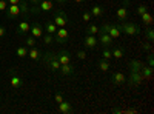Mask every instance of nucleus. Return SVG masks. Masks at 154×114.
<instances>
[{
	"mask_svg": "<svg viewBox=\"0 0 154 114\" xmlns=\"http://www.w3.org/2000/svg\"><path fill=\"white\" fill-rule=\"evenodd\" d=\"M5 14H6L8 19L14 20V19H17V17L22 16V8L19 5H8L6 9H5Z\"/></svg>",
	"mask_w": 154,
	"mask_h": 114,
	"instance_id": "0eeeda50",
	"label": "nucleus"
},
{
	"mask_svg": "<svg viewBox=\"0 0 154 114\" xmlns=\"http://www.w3.org/2000/svg\"><path fill=\"white\" fill-rule=\"evenodd\" d=\"M140 46H142V49H143V51L145 53H151V49H152V45H151V42H142V43H140Z\"/></svg>",
	"mask_w": 154,
	"mask_h": 114,
	"instance_id": "72a5a7b5",
	"label": "nucleus"
},
{
	"mask_svg": "<svg viewBox=\"0 0 154 114\" xmlns=\"http://www.w3.org/2000/svg\"><path fill=\"white\" fill-rule=\"evenodd\" d=\"M59 112H62V114H69V112H72V105H71L69 102H66V100H63V102L59 103Z\"/></svg>",
	"mask_w": 154,
	"mask_h": 114,
	"instance_id": "6ab92c4d",
	"label": "nucleus"
},
{
	"mask_svg": "<svg viewBox=\"0 0 154 114\" xmlns=\"http://www.w3.org/2000/svg\"><path fill=\"white\" fill-rule=\"evenodd\" d=\"M35 37H32V35H28L26 37V40H25V45H26L28 48H32V46H35Z\"/></svg>",
	"mask_w": 154,
	"mask_h": 114,
	"instance_id": "473e14b6",
	"label": "nucleus"
},
{
	"mask_svg": "<svg viewBox=\"0 0 154 114\" xmlns=\"http://www.w3.org/2000/svg\"><path fill=\"white\" fill-rule=\"evenodd\" d=\"M8 5H19L20 3V0H6Z\"/></svg>",
	"mask_w": 154,
	"mask_h": 114,
	"instance_id": "79ce46f5",
	"label": "nucleus"
},
{
	"mask_svg": "<svg viewBox=\"0 0 154 114\" xmlns=\"http://www.w3.org/2000/svg\"><path fill=\"white\" fill-rule=\"evenodd\" d=\"M54 100H56L57 103H60V102H63L65 99H63V96H62L60 93H56V96H54Z\"/></svg>",
	"mask_w": 154,
	"mask_h": 114,
	"instance_id": "4c0bfd02",
	"label": "nucleus"
},
{
	"mask_svg": "<svg viewBox=\"0 0 154 114\" xmlns=\"http://www.w3.org/2000/svg\"><path fill=\"white\" fill-rule=\"evenodd\" d=\"M54 2H57L59 5H65V3L68 2V0H54Z\"/></svg>",
	"mask_w": 154,
	"mask_h": 114,
	"instance_id": "37998d69",
	"label": "nucleus"
},
{
	"mask_svg": "<svg viewBox=\"0 0 154 114\" xmlns=\"http://www.w3.org/2000/svg\"><path fill=\"white\" fill-rule=\"evenodd\" d=\"M140 19H142V23L145 25V26H151L152 25V16L149 14V11L143 12V14L140 16Z\"/></svg>",
	"mask_w": 154,
	"mask_h": 114,
	"instance_id": "393cba45",
	"label": "nucleus"
},
{
	"mask_svg": "<svg viewBox=\"0 0 154 114\" xmlns=\"http://www.w3.org/2000/svg\"><path fill=\"white\" fill-rule=\"evenodd\" d=\"M28 2H29L31 5H37L38 2H40V0H28Z\"/></svg>",
	"mask_w": 154,
	"mask_h": 114,
	"instance_id": "a18cd8bd",
	"label": "nucleus"
},
{
	"mask_svg": "<svg viewBox=\"0 0 154 114\" xmlns=\"http://www.w3.org/2000/svg\"><path fill=\"white\" fill-rule=\"evenodd\" d=\"M54 40L59 43H66L69 40V32L65 28H57V31L54 32Z\"/></svg>",
	"mask_w": 154,
	"mask_h": 114,
	"instance_id": "6e6552de",
	"label": "nucleus"
},
{
	"mask_svg": "<svg viewBox=\"0 0 154 114\" xmlns=\"http://www.w3.org/2000/svg\"><path fill=\"white\" fill-rule=\"evenodd\" d=\"M145 37H146L148 42L152 43V40H154V31H152L151 26H146V28H145Z\"/></svg>",
	"mask_w": 154,
	"mask_h": 114,
	"instance_id": "7c9ffc66",
	"label": "nucleus"
},
{
	"mask_svg": "<svg viewBox=\"0 0 154 114\" xmlns=\"http://www.w3.org/2000/svg\"><path fill=\"white\" fill-rule=\"evenodd\" d=\"M130 0H123V3L117 8V11H116V17H117L119 22H125L128 17H130Z\"/></svg>",
	"mask_w": 154,
	"mask_h": 114,
	"instance_id": "39448f33",
	"label": "nucleus"
},
{
	"mask_svg": "<svg viewBox=\"0 0 154 114\" xmlns=\"http://www.w3.org/2000/svg\"><path fill=\"white\" fill-rule=\"evenodd\" d=\"M97 66H99V69H100L102 72H108V71H109V68H111V63H109V60L100 59V60H99V63H97Z\"/></svg>",
	"mask_w": 154,
	"mask_h": 114,
	"instance_id": "5701e85b",
	"label": "nucleus"
},
{
	"mask_svg": "<svg viewBox=\"0 0 154 114\" xmlns=\"http://www.w3.org/2000/svg\"><path fill=\"white\" fill-rule=\"evenodd\" d=\"M140 74H142L143 80H149V79H152V66L143 65L142 69H140Z\"/></svg>",
	"mask_w": 154,
	"mask_h": 114,
	"instance_id": "4be33fe9",
	"label": "nucleus"
},
{
	"mask_svg": "<svg viewBox=\"0 0 154 114\" xmlns=\"http://www.w3.org/2000/svg\"><path fill=\"white\" fill-rule=\"evenodd\" d=\"M119 29H120V32H123V34H126V35H137V34H140L142 32V29H140V26L137 23H133V22H122V23H119Z\"/></svg>",
	"mask_w": 154,
	"mask_h": 114,
	"instance_id": "f03ea898",
	"label": "nucleus"
},
{
	"mask_svg": "<svg viewBox=\"0 0 154 114\" xmlns=\"http://www.w3.org/2000/svg\"><path fill=\"white\" fill-rule=\"evenodd\" d=\"M72 2H74V3H83L85 0H72Z\"/></svg>",
	"mask_w": 154,
	"mask_h": 114,
	"instance_id": "49530a36",
	"label": "nucleus"
},
{
	"mask_svg": "<svg viewBox=\"0 0 154 114\" xmlns=\"http://www.w3.org/2000/svg\"><path fill=\"white\" fill-rule=\"evenodd\" d=\"M40 60H43V63L51 71H59V68H60V62L57 60V53L48 51V53L42 54V59Z\"/></svg>",
	"mask_w": 154,
	"mask_h": 114,
	"instance_id": "f257e3e1",
	"label": "nucleus"
},
{
	"mask_svg": "<svg viewBox=\"0 0 154 114\" xmlns=\"http://www.w3.org/2000/svg\"><path fill=\"white\" fill-rule=\"evenodd\" d=\"M19 6L22 8V16H28V12H29V5H28L26 0H20Z\"/></svg>",
	"mask_w": 154,
	"mask_h": 114,
	"instance_id": "c85d7f7f",
	"label": "nucleus"
},
{
	"mask_svg": "<svg viewBox=\"0 0 154 114\" xmlns=\"http://www.w3.org/2000/svg\"><path fill=\"white\" fill-rule=\"evenodd\" d=\"M102 59H105V60H111L112 59V54H111L109 48H103V51H102Z\"/></svg>",
	"mask_w": 154,
	"mask_h": 114,
	"instance_id": "2f4dec72",
	"label": "nucleus"
},
{
	"mask_svg": "<svg viewBox=\"0 0 154 114\" xmlns=\"http://www.w3.org/2000/svg\"><path fill=\"white\" fill-rule=\"evenodd\" d=\"M57 60L60 62V65H68V63H71V54L66 49H62L57 53Z\"/></svg>",
	"mask_w": 154,
	"mask_h": 114,
	"instance_id": "2eb2a0df",
	"label": "nucleus"
},
{
	"mask_svg": "<svg viewBox=\"0 0 154 114\" xmlns=\"http://www.w3.org/2000/svg\"><path fill=\"white\" fill-rule=\"evenodd\" d=\"M42 39H43V43H45V45H53V43H54V34L46 32V34L42 35Z\"/></svg>",
	"mask_w": 154,
	"mask_h": 114,
	"instance_id": "c756f323",
	"label": "nucleus"
},
{
	"mask_svg": "<svg viewBox=\"0 0 154 114\" xmlns=\"http://www.w3.org/2000/svg\"><path fill=\"white\" fill-rule=\"evenodd\" d=\"M112 112H114V114H119V112H123V111H122L120 108H114V109H112Z\"/></svg>",
	"mask_w": 154,
	"mask_h": 114,
	"instance_id": "c03bdc74",
	"label": "nucleus"
},
{
	"mask_svg": "<svg viewBox=\"0 0 154 114\" xmlns=\"http://www.w3.org/2000/svg\"><path fill=\"white\" fill-rule=\"evenodd\" d=\"M148 66H154V57L151 53H148V63H146Z\"/></svg>",
	"mask_w": 154,
	"mask_h": 114,
	"instance_id": "58836bf2",
	"label": "nucleus"
},
{
	"mask_svg": "<svg viewBox=\"0 0 154 114\" xmlns=\"http://www.w3.org/2000/svg\"><path fill=\"white\" fill-rule=\"evenodd\" d=\"M89 12H91L93 17L100 19V17H103V14H105V8L100 6V5H93V8L89 9Z\"/></svg>",
	"mask_w": 154,
	"mask_h": 114,
	"instance_id": "a211bd4d",
	"label": "nucleus"
},
{
	"mask_svg": "<svg viewBox=\"0 0 154 114\" xmlns=\"http://www.w3.org/2000/svg\"><path fill=\"white\" fill-rule=\"evenodd\" d=\"M111 37H112V39L116 40V39H119V37H120V29H119V25H111L109 23V28H108V31H106Z\"/></svg>",
	"mask_w": 154,
	"mask_h": 114,
	"instance_id": "412c9836",
	"label": "nucleus"
},
{
	"mask_svg": "<svg viewBox=\"0 0 154 114\" xmlns=\"http://www.w3.org/2000/svg\"><path fill=\"white\" fill-rule=\"evenodd\" d=\"M136 11H137V14H139V16H142L143 12H146V11H148V5H139Z\"/></svg>",
	"mask_w": 154,
	"mask_h": 114,
	"instance_id": "f704fd0d",
	"label": "nucleus"
},
{
	"mask_svg": "<svg viewBox=\"0 0 154 114\" xmlns=\"http://www.w3.org/2000/svg\"><path fill=\"white\" fill-rule=\"evenodd\" d=\"M59 72L63 75V77H71V75H74L75 69H74V66H72V63H68V65H60Z\"/></svg>",
	"mask_w": 154,
	"mask_h": 114,
	"instance_id": "ddd939ff",
	"label": "nucleus"
},
{
	"mask_svg": "<svg viewBox=\"0 0 154 114\" xmlns=\"http://www.w3.org/2000/svg\"><path fill=\"white\" fill-rule=\"evenodd\" d=\"M97 43H99V40L96 39V35L86 34V35L83 37V46L88 48V49H96V48H97Z\"/></svg>",
	"mask_w": 154,
	"mask_h": 114,
	"instance_id": "9b49d317",
	"label": "nucleus"
},
{
	"mask_svg": "<svg viewBox=\"0 0 154 114\" xmlns=\"http://www.w3.org/2000/svg\"><path fill=\"white\" fill-rule=\"evenodd\" d=\"M126 82V77L122 74V72H119V71H116V72H112L111 74V83L112 85H116V86H120V85H123Z\"/></svg>",
	"mask_w": 154,
	"mask_h": 114,
	"instance_id": "f8f14e48",
	"label": "nucleus"
},
{
	"mask_svg": "<svg viewBox=\"0 0 154 114\" xmlns=\"http://www.w3.org/2000/svg\"><path fill=\"white\" fill-rule=\"evenodd\" d=\"M91 19H93V16H91V12H89V11H85L83 14H82V20H83L85 23H88Z\"/></svg>",
	"mask_w": 154,
	"mask_h": 114,
	"instance_id": "c9c22d12",
	"label": "nucleus"
},
{
	"mask_svg": "<svg viewBox=\"0 0 154 114\" xmlns=\"http://www.w3.org/2000/svg\"><path fill=\"white\" fill-rule=\"evenodd\" d=\"M29 32H31L32 37H35V39H40L43 35V26L40 23H32L29 26Z\"/></svg>",
	"mask_w": 154,
	"mask_h": 114,
	"instance_id": "4468645a",
	"label": "nucleus"
},
{
	"mask_svg": "<svg viewBox=\"0 0 154 114\" xmlns=\"http://www.w3.org/2000/svg\"><path fill=\"white\" fill-rule=\"evenodd\" d=\"M6 6H8V2H6V0H0V11H5Z\"/></svg>",
	"mask_w": 154,
	"mask_h": 114,
	"instance_id": "ea45409f",
	"label": "nucleus"
},
{
	"mask_svg": "<svg viewBox=\"0 0 154 114\" xmlns=\"http://www.w3.org/2000/svg\"><path fill=\"white\" fill-rule=\"evenodd\" d=\"M85 32L89 34V35H96V34H99V26H96L94 23H91V25H88V26L85 28Z\"/></svg>",
	"mask_w": 154,
	"mask_h": 114,
	"instance_id": "cd10ccee",
	"label": "nucleus"
},
{
	"mask_svg": "<svg viewBox=\"0 0 154 114\" xmlns=\"http://www.w3.org/2000/svg\"><path fill=\"white\" fill-rule=\"evenodd\" d=\"M28 46L26 45H22V46H17V49H16V54H17V57H20V59H23V57H28Z\"/></svg>",
	"mask_w": 154,
	"mask_h": 114,
	"instance_id": "b1692460",
	"label": "nucleus"
},
{
	"mask_svg": "<svg viewBox=\"0 0 154 114\" xmlns=\"http://www.w3.org/2000/svg\"><path fill=\"white\" fill-rule=\"evenodd\" d=\"M9 85H11V88H14V90H19V88H22V85H23L22 77L16 71H9Z\"/></svg>",
	"mask_w": 154,
	"mask_h": 114,
	"instance_id": "1a4fd4ad",
	"label": "nucleus"
},
{
	"mask_svg": "<svg viewBox=\"0 0 154 114\" xmlns=\"http://www.w3.org/2000/svg\"><path fill=\"white\" fill-rule=\"evenodd\" d=\"M54 6V0H40L37 5H32L29 8L31 14H35V12H43V11H51Z\"/></svg>",
	"mask_w": 154,
	"mask_h": 114,
	"instance_id": "7ed1b4c3",
	"label": "nucleus"
},
{
	"mask_svg": "<svg viewBox=\"0 0 154 114\" xmlns=\"http://www.w3.org/2000/svg\"><path fill=\"white\" fill-rule=\"evenodd\" d=\"M45 29H46V32H49V34H54V32L57 31V26H56V23H54L53 20H46Z\"/></svg>",
	"mask_w": 154,
	"mask_h": 114,
	"instance_id": "bb28decb",
	"label": "nucleus"
},
{
	"mask_svg": "<svg viewBox=\"0 0 154 114\" xmlns=\"http://www.w3.org/2000/svg\"><path fill=\"white\" fill-rule=\"evenodd\" d=\"M143 65H145V63H143L142 60L134 59V60H130V63H128V68H130V71H140Z\"/></svg>",
	"mask_w": 154,
	"mask_h": 114,
	"instance_id": "aec40b11",
	"label": "nucleus"
},
{
	"mask_svg": "<svg viewBox=\"0 0 154 114\" xmlns=\"http://www.w3.org/2000/svg\"><path fill=\"white\" fill-rule=\"evenodd\" d=\"M111 54H112L114 59H122L125 56V49H123V46H116L111 51Z\"/></svg>",
	"mask_w": 154,
	"mask_h": 114,
	"instance_id": "a878e982",
	"label": "nucleus"
},
{
	"mask_svg": "<svg viewBox=\"0 0 154 114\" xmlns=\"http://www.w3.org/2000/svg\"><path fill=\"white\" fill-rule=\"evenodd\" d=\"M53 22L56 23V26H57V28H65L66 25L69 23V19H68V16H66V12H65V11L59 9V11L54 12Z\"/></svg>",
	"mask_w": 154,
	"mask_h": 114,
	"instance_id": "20e7f679",
	"label": "nucleus"
},
{
	"mask_svg": "<svg viewBox=\"0 0 154 114\" xmlns=\"http://www.w3.org/2000/svg\"><path fill=\"white\" fill-rule=\"evenodd\" d=\"M6 34V28L3 26V25H0V37H3Z\"/></svg>",
	"mask_w": 154,
	"mask_h": 114,
	"instance_id": "a19ab883",
	"label": "nucleus"
},
{
	"mask_svg": "<svg viewBox=\"0 0 154 114\" xmlns=\"http://www.w3.org/2000/svg\"><path fill=\"white\" fill-rule=\"evenodd\" d=\"M97 40L102 43V46H103V48H111V46L114 45V39H112L108 32L99 31V39H97Z\"/></svg>",
	"mask_w": 154,
	"mask_h": 114,
	"instance_id": "9d476101",
	"label": "nucleus"
},
{
	"mask_svg": "<svg viewBox=\"0 0 154 114\" xmlns=\"http://www.w3.org/2000/svg\"><path fill=\"white\" fill-rule=\"evenodd\" d=\"M42 54H43V53H42L38 48H35V46H32V48L28 49V57H29L32 62H38V60L42 59Z\"/></svg>",
	"mask_w": 154,
	"mask_h": 114,
	"instance_id": "dca6fc26",
	"label": "nucleus"
},
{
	"mask_svg": "<svg viewBox=\"0 0 154 114\" xmlns=\"http://www.w3.org/2000/svg\"><path fill=\"white\" fill-rule=\"evenodd\" d=\"M126 82L131 88H137L143 82V77H142V74H140V71H130V77L126 79Z\"/></svg>",
	"mask_w": 154,
	"mask_h": 114,
	"instance_id": "423d86ee",
	"label": "nucleus"
},
{
	"mask_svg": "<svg viewBox=\"0 0 154 114\" xmlns=\"http://www.w3.org/2000/svg\"><path fill=\"white\" fill-rule=\"evenodd\" d=\"M75 57L79 60H85L86 59V51H83V49H79V51L75 53Z\"/></svg>",
	"mask_w": 154,
	"mask_h": 114,
	"instance_id": "e433bc0d",
	"label": "nucleus"
},
{
	"mask_svg": "<svg viewBox=\"0 0 154 114\" xmlns=\"http://www.w3.org/2000/svg\"><path fill=\"white\" fill-rule=\"evenodd\" d=\"M29 26L31 25L26 22V20H22L19 25H17V34L19 35H26L29 32Z\"/></svg>",
	"mask_w": 154,
	"mask_h": 114,
	"instance_id": "f3484780",
	"label": "nucleus"
}]
</instances>
